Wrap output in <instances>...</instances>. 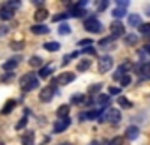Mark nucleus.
<instances>
[{
  "mask_svg": "<svg viewBox=\"0 0 150 145\" xmlns=\"http://www.w3.org/2000/svg\"><path fill=\"white\" fill-rule=\"evenodd\" d=\"M83 28H85L87 32H90V34H99V32H103V23H101L97 18L90 16V18H87V20H85Z\"/></svg>",
  "mask_w": 150,
  "mask_h": 145,
  "instance_id": "nucleus-1",
  "label": "nucleus"
},
{
  "mask_svg": "<svg viewBox=\"0 0 150 145\" xmlns=\"http://www.w3.org/2000/svg\"><path fill=\"white\" fill-rule=\"evenodd\" d=\"M101 120H108L110 124H118L120 120H122V113H120V110H117V108H108L106 112H104V115L103 117H99Z\"/></svg>",
  "mask_w": 150,
  "mask_h": 145,
  "instance_id": "nucleus-2",
  "label": "nucleus"
},
{
  "mask_svg": "<svg viewBox=\"0 0 150 145\" xmlns=\"http://www.w3.org/2000/svg\"><path fill=\"white\" fill-rule=\"evenodd\" d=\"M134 71H136V75L141 78V80H150V60L148 62H139L136 67H134Z\"/></svg>",
  "mask_w": 150,
  "mask_h": 145,
  "instance_id": "nucleus-3",
  "label": "nucleus"
},
{
  "mask_svg": "<svg viewBox=\"0 0 150 145\" xmlns=\"http://www.w3.org/2000/svg\"><path fill=\"white\" fill-rule=\"evenodd\" d=\"M110 32H111V37H113V39H118V37L125 36V27H124L122 21L115 20V21L110 25Z\"/></svg>",
  "mask_w": 150,
  "mask_h": 145,
  "instance_id": "nucleus-4",
  "label": "nucleus"
},
{
  "mask_svg": "<svg viewBox=\"0 0 150 145\" xmlns=\"http://www.w3.org/2000/svg\"><path fill=\"white\" fill-rule=\"evenodd\" d=\"M111 67H113V57H110V55L99 57V64H97L99 72H108V71H111Z\"/></svg>",
  "mask_w": 150,
  "mask_h": 145,
  "instance_id": "nucleus-5",
  "label": "nucleus"
},
{
  "mask_svg": "<svg viewBox=\"0 0 150 145\" xmlns=\"http://www.w3.org/2000/svg\"><path fill=\"white\" fill-rule=\"evenodd\" d=\"M55 92H57V89H55V87H51V85L42 87V89H41V92H39V99H41L42 103H48V101H51V99H53Z\"/></svg>",
  "mask_w": 150,
  "mask_h": 145,
  "instance_id": "nucleus-6",
  "label": "nucleus"
},
{
  "mask_svg": "<svg viewBox=\"0 0 150 145\" xmlns=\"http://www.w3.org/2000/svg\"><path fill=\"white\" fill-rule=\"evenodd\" d=\"M69 126H71V119H69V117H67V119H58V120L53 124V133H57V134H58V133H64Z\"/></svg>",
  "mask_w": 150,
  "mask_h": 145,
  "instance_id": "nucleus-7",
  "label": "nucleus"
},
{
  "mask_svg": "<svg viewBox=\"0 0 150 145\" xmlns=\"http://www.w3.org/2000/svg\"><path fill=\"white\" fill-rule=\"evenodd\" d=\"M74 78H76V75L74 72H62L60 76H57V85H67L71 82H74Z\"/></svg>",
  "mask_w": 150,
  "mask_h": 145,
  "instance_id": "nucleus-8",
  "label": "nucleus"
},
{
  "mask_svg": "<svg viewBox=\"0 0 150 145\" xmlns=\"http://www.w3.org/2000/svg\"><path fill=\"white\" fill-rule=\"evenodd\" d=\"M20 62H21V58H20V57H13V58H9L7 62H4V65H2V67H4V71L13 72V71L18 67V64H20Z\"/></svg>",
  "mask_w": 150,
  "mask_h": 145,
  "instance_id": "nucleus-9",
  "label": "nucleus"
},
{
  "mask_svg": "<svg viewBox=\"0 0 150 145\" xmlns=\"http://www.w3.org/2000/svg\"><path fill=\"white\" fill-rule=\"evenodd\" d=\"M35 80H37V75H35V72H27V75L21 76L20 85H21V89H25V87H28L30 83H34Z\"/></svg>",
  "mask_w": 150,
  "mask_h": 145,
  "instance_id": "nucleus-10",
  "label": "nucleus"
},
{
  "mask_svg": "<svg viewBox=\"0 0 150 145\" xmlns=\"http://www.w3.org/2000/svg\"><path fill=\"white\" fill-rule=\"evenodd\" d=\"M138 136H139V127L138 126H129L125 129V138L127 140H136Z\"/></svg>",
  "mask_w": 150,
  "mask_h": 145,
  "instance_id": "nucleus-11",
  "label": "nucleus"
},
{
  "mask_svg": "<svg viewBox=\"0 0 150 145\" xmlns=\"http://www.w3.org/2000/svg\"><path fill=\"white\" fill-rule=\"evenodd\" d=\"M127 21L131 27H141V16L139 14H127Z\"/></svg>",
  "mask_w": 150,
  "mask_h": 145,
  "instance_id": "nucleus-12",
  "label": "nucleus"
},
{
  "mask_svg": "<svg viewBox=\"0 0 150 145\" xmlns=\"http://www.w3.org/2000/svg\"><path fill=\"white\" fill-rule=\"evenodd\" d=\"M21 145H34V131H25L23 133Z\"/></svg>",
  "mask_w": 150,
  "mask_h": 145,
  "instance_id": "nucleus-13",
  "label": "nucleus"
},
{
  "mask_svg": "<svg viewBox=\"0 0 150 145\" xmlns=\"http://www.w3.org/2000/svg\"><path fill=\"white\" fill-rule=\"evenodd\" d=\"M32 32H34V34H37V36H42V34H48V32H50V28H48L46 25H42V23H35V25L32 27Z\"/></svg>",
  "mask_w": 150,
  "mask_h": 145,
  "instance_id": "nucleus-14",
  "label": "nucleus"
},
{
  "mask_svg": "<svg viewBox=\"0 0 150 145\" xmlns=\"http://www.w3.org/2000/svg\"><path fill=\"white\" fill-rule=\"evenodd\" d=\"M34 18H35V21H37V23H41V21H44V20L48 18V11H46L44 7H41V9H37V11H35Z\"/></svg>",
  "mask_w": 150,
  "mask_h": 145,
  "instance_id": "nucleus-15",
  "label": "nucleus"
},
{
  "mask_svg": "<svg viewBox=\"0 0 150 145\" xmlns=\"http://www.w3.org/2000/svg\"><path fill=\"white\" fill-rule=\"evenodd\" d=\"M69 110H71L69 104H62V106H58V110H57L58 119H67V117H69Z\"/></svg>",
  "mask_w": 150,
  "mask_h": 145,
  "instance_id": "nucleus-16",
  "label": "nucleus"
},
{
  "mask_svg": "<svg viewBox=\"0 0 150 145\" xmlns=\"http://www.w3.org/2000/svg\"><path fill=\"white\" fill-rule=\"evenodd\" d=\"M14 106H16V101H14V99H9V101L4 104V108H2V115H9V113L14 110Z\"/></svg>",
  "mask_w": 150,
  "mask_h": 145,
  "instance_id": "nucleus-17",
  "label": "nucleus"
},
{
  "mask_svg": "<svg viewBox=\"0 0 150 145\" xmlns=\"http://www.w3.org/2000/svg\"><path fill=\"white\" fill-rule=\"evenodd\" d=\"M85 94H72L71 96V103L72 104H85Z\"/></svg>",
  "mask_w": 150,
  "mask_h": 145,
  "instance_id": "nucleus-18",
  "label": "nucleus"
},
{
  "mask_svg": "<svg viewBox=\"0 0 150 145\" xmlns=\"http://www.w3.org/2000/svg\"><path fill=\"white\" fill-rule=\"evenodd\" d=\"M13 16H14V11H9V9H0V20H4V21H7V20H13Z\"/></svg>",
  "mask_w": 150,
  "mask_h": 145,
  "instance_id": "nucleus-19",
  "label": "nucleus"
},
{
  "mask_svg": "<svg viewBox=\"0 0 150 145\" xmlns=\"http://www.w3.org/2000/svg\"><path fill=\"white\" fill-rule=\"evenodd\" d=\"M51 72H53V65H42L41 71H39V76L41 78H48Z\"/></svg>",
  "mask_w": 150,
  "mask_h": 145,
  "instance_id": "nucleus-20",
  "label": "nucleus"
},
{
  "mask_svg": "<svg viewBox=\"0 0 150 145\" xmlns=\"http://www.w3.org/2000/svg\"><path fill=\"white\" fill-rule=\"evenodd\" d=\"M44 50H48V51H58L60 50V43H57V41L44 43Z\"/></svg>",
  "mask_w": 150,
  "mask_h": 145,
  "instance_id": "nucleus-21",
  "label": "nucleus"
},
{
  "mask_svg": "<svg viewBox=\"0 0 150 145\" xmlns=\"http://www.w3.org/2000/svg\"><path fill=\"white\" fill-rule=\"evenodd\" d=\"M90 64H92L90 60H87V58H83V60H80V62H78V65H76V69H78L80 72H83V71H87V69L90 67Z\"/></svg>",
  "mask_w": 150,
  "mask_h": 145,
  "instance_id": "nucleus-22",
  "label": "nucleus"
},
{
  "mask_svg": "<svg viewBox=\"0 0 150 145\" xmlns=\"http://www.w3.org/2000/svg\"><path fill=\"white\" fill-rule=\"evenodd\" d=\"M118 106H120V108H125V110H127V108H132V103H131V101H129L127 97L120 96V97H118Z\"/></svg>",
  "mask_w": 150,
  "mask_h": 145,
  "instance_id": "nucleus-23",
  "label": "nucleus"
},
{
  "mask_svg": "<svg viewBox=\"0 0 150 145\" xmlns=\"http://www.w3.org/2000/svg\"><path fill=\"white\" fill-rule=\"evenodd\" d=\"M110 96H106V94H101L99 97H97V104H101V106H110Z\"/></svg>",
  "mask_w": 150,
  "mask_h": 145,
  "instance_id": "nucleus-24",
  "label": "nucleus"
},
{
  "mask_svg": "<svg viewBox=\"0 0 150 145\" xmlns=\"http://www.w3.org/2000/svg\"><path fill=\"white\" fill-rule=\"evenodd\" d=\"M99 113H101L99 110H90V112H85L83 115H85V120H92V119H97V117H101Z\"/></svg>",
  "mask_w": 150,
  "mask_h": 145,
  "instance_id": "nucleus-25",
  "label": "nucleus"
},
{
  "mask_svg": "<svg viewBox=\"0 0 150 145\" xmlns=\"http://www.w3.org/2000/svg\"><path fill=\"white\" fill-rule=\"evenodd\" d=\"M125 14H127V11H125V9H120V7H117V9L111 11V16L117 18V20H118V18H124Z\"/></svg>",
  "mask_w": 150,
  "mask_h": 145,
  "instance_id": "nucleus-26",
  "label": "nucleus"
},
{
  "mask_svg": "<svg viewBox=\"0 0 150 145\" xmlns=\"http://www.w3.org/2000/svg\"><path fill=\"white\" fill-rule=\"evenodd\" d=\"M124 41H125V43H127L129 46H134V44L138 43V36H136V34H127Z\"/></svg>",
  "mask_w": 150,
  "mask_h": 145,
  "instance_id": "nucleus-27",
  "label": "nucleus"
},
{
  "mask_svg": "<svg viewBox=\"0 0 150 145\" xmlns=\"http://www.w3.org/2000/svg\"><path fill=\"white\" fill-rule=\"evenodd\" d=\"M58 34H60V36H69V34H71V27H69L67 23H62V25L58 27Z\"/></svg>",
  "mask_w": 150,
  "mask_h": 145,
  "instance_id": "nucleus-28",
  "label": "nucleus"
},
{
  "mask_svg": "<svg viewBox=\"0 0 150 145\" xmlns=\"http://www.w3.org/2000/svg\"><path fill=\"white\" fill-rule=\"evenodd\" d=\"M28 62H30L32 67H41V65H42V60H41V57H37V55H34Z\"/></svg>",
  "mask_w": 150,
  "mask_h": 145,
  "instance_id": "nucleus-29",
  "label": "nucleus"
},
{
  "mask_svg": "<svg viewBox=\"0 0 150 145\" xmlns=\"http://www.w3.org/2000/svg\"><path fill=\"white\" fill-rule=\"evenodd\" d=\"M20 6H21L20 2H6L2 7H4V9H9V11H14V9H18Z\"/></svg>",
  "mask_w": 150,
  "mask_h": 145,
  "instance_id": "nucleus-30",
  "label": "nucleus"
},
{
  "mask_svg": "<svg viewBox=\"0 0 150 145\" xmlns=\"http://www.w3.org/2000/svg\"><path fill=\"white\" fill-rule=\"evenodd\" d=\"M131 82H132V78H131L129 75H124V76L120 78V85H122V87H129Z\"/></svg>",
  "mask_w": 150,
  "mask_h": 145,
  "instance_id": "nucleus-31",
  "label": "nucleus"
},
{
  "mask_svg": "<svg viewBox=\"0 0 150 145\" xmlns=\"http://www.w3.org/2000/svg\"><path fill=\"white\" fill-rule=\"evenodd\" d=\"M92 39H80L78 41V46H81V48H88V46H92Z\"/></svg>",
  "mask_w": 150,
  "mask_h": 145,
  "instance_id": "nucleus-32",
  "label": "nucleus"
},
{
  "mask_svg": "<svg viewBox=\"0 0 150 145\" xmlns=\"http://www.w3.org/2000/svg\"><path fill=\"white\" fill-rule=\"evenodd\" d=\"M23 48H25V43H21V41L11 43V50H14V51H18V50H23Z\"/></svg>",
  "mask_w": 150,
  "mask_h": 145,
  "instance_id": "nucleus-33",
  "label": "nucleus"
},
{
  "mask_svg": "<svg viewBox=\"0 0 150 145\" xmlns=\"http://www.w3.org/2000/svg\"><path fill=\"white\" fill-rule=\"evenodd\" d=\"M39 85H41V83H39V80H35L34 83H30L28 87H25V89H23V92H32V90H35Z\"/></svg>",
  "mask_w": 150,
  "mask_h": 145,
  "instance_id": "nucleus-34",
  "label": "nucleus"
},
{
  "mask_svg": "<svg viewBox=\"0 0 150 145\" xmlns=\"http://www.w3.org/2000/svg\"><path fill=\"white\" fill-rule=\"evenodd\" d=\"M71 14L69 13H60V14H57V16H53V21H62V20H67Z\"/></svg>",
  "mask_w": 150,
  "mask_h": 145,
  "instance_id": "nucleus-35",
  "label": "nucleus"
},
{
  "mask_svg": "<svg viewBox=\"0 0 150 145\" xmlns=\"http://www.w3.org/2000/svg\"><path fill=\"white\" fill-rule=\"evenodd\" d=\"M101 89H103V85H101V83H96V85H90L88 92H90V94H97V92H99Z\"/></svg>",
  "mask_w": 150,
  "mask_h": 145,
  "instance_id": "nucleus-36",
  "label": "nucleus"
},
{
  "mask_svg": "<svg viewBox=\"0 0 150 145\" xmlns=\"http://www.w3.org/2000/svg\"><path fill=\"white\" fill-rule=\"evenodd\" d=\"M139 32H141V34H148V32H150V23H141Z\"/></svg>",
  "mask_w": 150,
  "mask_h": 145,
  "instance_id": "nucleus-37",
  "label": "nucleus"
},
{
  "mask_svg": "<svg viewBox=\"0 0 150 145\" xmlns=\"http://www.w3.org/2000/svg\"><path fill=\"white\" fill-rule=\"evenodd\" d=\"M122 141H124V140H122V136H115L108 145H122Z\"/></svg>",
  "mask_w": 150,
  "mask_h": 145,
  "instance_id": "nucleus-38",
  "label": "nucleus"
},
{
  "mask_svg": "<svg viewBox=\"0 0 150 145\" xmlns=\"http://www.w3.org/2000/svg\"><path fill=\"white\" fill-rule=\"evenodd\" d=\"M80 53H90V55H96V48H94V46H88V48H83Z\"/></svg>",
  "mask_w": 150,
  "mask_h": 145,
  "instance_id": "nucleus-39",
  "label": "nucleus"
},
{
  "mask_svg": "<svg viewBox=\"0 0 150 145\" xmlns=\"http://www.w3.org/2000/svg\"><path fill=\"white\" fill-rule=\"evenodd\" d=\"M25 126H27V115H25V117H23V119H21V120L16 124V129H23Z\"/></svg>",
  "mask_w": 150,
  "mask_h": 145,
  "instance_id": "nucleus-40",
  "label": "nucleus"
},
{
  "mask_svg": "<svg viewBox=\"0 0 150 145\" xmlns=\"http://www.w3.org/2000/svg\"><path fill=\"white\" fill-rule=\"evenodd\" d=\"M106 7H108V0H103V2H101V4H99V6H97V11H99V13H101V11H104V9H106Z\"/></svg>",
  "mask_w": 150,
  "mask_h": 145,
  "instance_id": "nucleus-41",
  "label": "nucleus"
},
{
  "mask_svg": "<svg viewBox=\"0 0 150 145\" xmlns=\"http://www.w3.org/2000/svg\"><path fill=\"white\" fill-rule=\"evenodd\" d=\"M117 6H118L120 9H125V7L129 6V2H127V0H118V2H117Z\"/></svg>",
  "mask_w": 150,
  "mask_h": 145,
  "instance_id": "nucleus-42",
  "label": "nucleus"
},
{
  "mask_svg": "<svg viewBox=\"0 0 150 145\" xmlns=\"http://www.w3.org/2000/svg\"><path fill=\"white\" fill-rule=\"evenodd\" d=\"M13 78H14V72H7V75L2 76V82H9V80H13Z\"/></svg>",
  "mask_w": 150,
  "mask_h": 145,
  "instance_id": "nucleus-43",
  "label": "nucleus"
},
{
  "mask_svg": "<svg viewBox=\"0 0 150 145\" xmlns=\"http://www.w3.org/2000/svg\"><path fill=\"white\" fill-rule=\"evenodd\" d=\"M108 92H110L111 96H117V94H120V89H118V87H111Z\"/></svg>",
  "mask_w": 150,
  "mask_h": 145,
  "instance_id": "nucleus-44",
  "label": "nucleus"
},
{
  "mask_svg": "<svg viewBox=\"0 0 150 145\" xmlns=\"http://www.w3.org/2000/svg\"><path fill=\"white\" fill-rule=\"evenodd\" d=\"M7 32H9V28H7L6 25H0V36H6Z\"/></svg>",
  "mask_w": 150,
  "mask_h": 145,
  "instance_id": "nucleus-45",
  "label": "nucleus"
},
{
  "mask_svg": "<svg viewBox=\"0 0 150 145\" xmlns=\"http://www.w3.org/2000/svg\"><path fill=\"white\" fill-rule=\"evenodd\" d=\"M145 13H146V16L150 18V4H148V6H145Z\"/></svg>",
  "mask_w": 150,
  "mask_h": 145,
  "instance_id": "nucleus-46",
  "label": "nucleus"
},
{
  "mask_svg": "<svg viewBox=\"0 0 150 145\" xmlns=\"http://www.w3.org/2000/svg\"><path fill=\"white\" fill-rule=\"evenodd\" d=\"M145 51H146V53H148V57H150V44H146V46H145Z\"/></svg>",
  "mask_w": 150,
  "mask_h": 145,
  "instance_id": "nucleus-47",
  "label": "nucleus"
},
{
  "mask_svg": "<svg viewBox=\"0 0 150 145\" xmlns=\"http://www.w3.org/2000/svg\"><path fill=\"white\" fill-rule=\"evenodd\" d=\"M90 145H101V143H99V141H92Z\"/></svg>",
  "mask_w": 150,
  "mask_h": 145,
  "instance_id": "nucleus-48",
  "label": "nucleus"
},
{
  "mask_svg": "<svg viewBox=\"0 0 150 145\" xmlns=\"http://www.w3.org/2000/svg\"><path fill=\"white\" fill-rule=\"evenodd\" d=\"M60 145H72V143H60Z\"/></svg>",
  "mask_w": 150,
  "mask_h": 145,
  "instance_id": "nucleus-49",
  "label": "nucleus"
},
{
  "mask_svg": "<svg viewBox=\"0 0 150 145\" xmlns=\"http://www.w3.org/2000/svg\"><path fill=\"white\" fill-rule=\"evenodd\" d=\"M0 145H6V143H2V141H0Z\"/></svg>",
  "mask_w": 150,
  "mask_h": 145,
  "instance_id": "nucleus-50",
  "label": "nucleus"
}]
</instances>
